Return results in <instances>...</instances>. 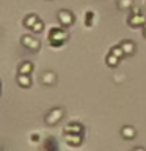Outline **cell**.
Segmentation results:
<instances>
[{
	"label": "cell",
	"mask_w": 146,
	"mask_h": 151,
	"mask_svg": "<svg viewBox=\"0 0 146 151\" xmlns=\"http://www.w3.org/2000/svg\"><path fill=\"white\" fill-rule=\"evenodd\" d=\"M68 38H69V35L63 27H54L49 32V42H50V46H54V47L61 46Z\"/></svg>",
	"instance_id": "1"
},
{
	"label": "cell",
	"mask_w": 146,
	"mask_h": 151,
	"mask_svg": "<svg viewBox=\"0 0 146 151\" xmlns=\"http://www.w3.org/2000/svg\"><path fill=\"white\" fill-rule=\"evenodd\" d=\"M63 116H64V109H63V107H54V109H52V110L44 116V121H46V124L54 126V124H58Z\"/></svg>",
	"instance_id": "2"
},
{
	"label": "cell",
	"mask_w": 146,
	"mask_h": 151,
	"mask_svg": "<svg viewBox=\"0 0 146 151\" xmlns=\"http://www.w3.org/2000/svg\"><path fill=\"white\" fill-rule=\"evenodd\" d=\"M21 42L27 47L28 50H31V52H36V50L41 47L39 40H38V38H35V36H31V35H25V36H22Z\"/></svg>",
	"instance_id": "3"
},
{
	"label": "cell",
	"mask_w": 146,
	"mask_h": 151,
	"mask_svg": "<svg viewBox=\"0 0 146 151\" xmlns=\"http://www.w3.org/2000/svg\"><path fill=\"white\" fill-rule=\"evenodd\" d=\"M58 22L63 27H69L74 22V14L69 9H60L58 11Z\"/></svg>",
	"instance_id": "4"
},
{
	"label": "cell",
	"mask_w": 146,
	"mask_h": 151,
	"mask_svg": "<svg viewBox=\"0 0 146 151\" xmlns=\"http://www.w3.org/2000/svg\"><path fill=\"white\" fill-rule=\"evenodd\" d=\"M41 83L44 87H52V85L57 83V74L54 71H44L41 74Z\"/></svg>",
	"instance_id": "5"
},
{
	"label": "cell",
	"mask_w": 146,
	"mask_h": 151,
	"mask_svg": "<svg viewBox=\"0 0 146 151\" xmlns=\"http://www.w3.org/2000/svg\"><path fill=\"white\" fill-rule=\"evenodd\" d=\"M63 140L69 146H80L82 145V134H63Z\"/></svg>",
	"instance_id": "6"
},
{
	"label": "cell",
	"mask_w": 146,
	"mask_h": 151,
	"mask_svg": "<svg viewBox=\"0 0 146 151\" xmlns=\"http://www.w3.org/2000/svg\"><path fill=\"white\" fill-rule=\"evenodd\" d=\"M127 24L130 27H138V25H146V16L145 14H130L127 19Z\"/></svg>",
	"instance_id": "7"
},
{
	"label": "cell",
	"mask_w": 146,
	"mask_h": 151,
	"mask_svg": "<svg viewBox=\"0 0 146 151\" xmlns=\"http://www.w3.org/2000/svg\"><path fill=\"white\" fill-rule=\"evenodd\" d=\"M63 134H83V126L80 123H69L68 126H64Z\"/></svg>",
	"instance_id": "8"
},
{
	"label": "cell",
	"mask_w": 146,
	"mask_h": 151,
	"mask_svg": "<svg viewBox=\"0 0 146 151\" xmlns=\"http://www.w3.org/2000/svg\"><path fill=\"white\" fill-rule=\"evenodd\" d=\"M137 134V131H135V127L134 126H130V124H126V126H122L121 127V135L124 137L126 140H132L135 137Z\"/></svg>",
	"instance_id": "9"
},
{
	"label": "cell",
	"mask_w": 146,
	"mask_h": 151,
	"mask_svg": "<svg viewBox=\"0 0 146 151\" xmlns=\"http://www.w3.org/2000/svg\"><path fill=\"white\" fill-rule=\"evenodd\" d=\"M120 47L122 50H124V54L126 55H132L135 52V44L132 42L130 40H124V41H121L120 42Z\"/></svg>",
	"instance_id": "10"
},
{
	"label": "cell",
	"mask_w": 146,
	"mask_h": 151,
	"mask_svg": "<svg viewBox=\"0 0 146 151\" xmlns=\"http://www.w3.org/2000/svg\"><path fill=\"white\" fill-rule=\"evenodd\" d=\"M33 71V65L30 61H22L17 68V74H24V76H30Z\"/></svg>",
	"instance_id": "11"
},
{
	"label": "cell",
	"mask_w": 146,
	"mask_h": 151,
	"mask_svg": "<svg viewBox=\"0 0 146 151\" xmlns=\"http://www.w3.org/2000/svg\"><path fill=\"white\" fill-rule=\"evenodd\" d=\"M17 85L22 88H30L31 87V77L30 76H24V74H19L17 76Z\"/></svg>",
	"instance_id": "12"
},
{
	"label": "cell",
	"mask_w": 146,
	"mask_h": 151,
	"mask_svg": "<svg viewBox=\"0 0 146 151\" xmlns=\"http://www.w3.org/2000/svg\"><path fill=\"white\" fill-rule=\"evenodd\" d=\"M118 8H120L121 11L132 9L134 8V0H118Z\"/></svg>",
	"instance_id": "13"
},
{
	"label": "cell",
	"mask_w": 146,
	"mask_h": 151,
	"mask_svg": "<svg viewBox=\"0 0 146 151\" xmlns=\"http://www.w3.org/2000/svg\"><path fill=\"white\" fill-rule=\"evenodd\" d=\"M39 21V17L36 16V14H30V16H27L25 19H24V24H25V27L28 28H33L35 27V24Z\"/></svg>",
	"instance_id": "14"
},
{
	"label": "cell",
	"mask_w": 146,
	"mask_h": 151,
	"mask_svg": "<svg viewBox=\"0 0 146 151\" xmlns=\"http://www.w3.org/2000/svg\"><path fill=\"white\" fill-rule=\"evenodd\" d=\"M118 61H120V58H118L116 55H113L112 52L105 57V63L110 66V68H116V66H118Z\"/></svg>",
	"instance_id": "15"
},
{
	"label": "cell",
	"mask_w": 146,
	"mask_h": 151,
	"mask_svg": "<svg viewBox=\"0 0 146 151\" xmlns=\"http://www.w3.org/2000/svg\"><path fill=\"white\" fill-rule=\"evenodd\" d=\"M110 52H112L113 55H116L118 58H122V57L126 55V54H124V50H122L120 46H115V47H112V49H110Z\"/></svg>",
	"instance_id": "16"
},
{
	"label": "cell",
	"mask_w": 146,
	"mask_h": 151,
	"mask_svg": "<svg viewBox=\"0 0 146 151\" xmlns=\"http://www.w3.org/2000/svg\"><path fill=\"white\" fill-rule=\"evenodd\" d=\"M93 17H94V13L93 11H88L87 16H85V24H87V27H91L93 25Z\"/></svg>",
	"instance_id": "17"
},
{
	"label": "cell",
	"mask_w": 146,
	"mask_h": 151,
	"mask_svg": "<svg viewBox=\"0 0 146 151\" xmlns=\"http://www.w3.org/2000/svg\"><path fill=\"white\" fill-rule=\"evenodd\" d=\"M31 30L35 32V33H41L42 30H44V24H42V21H41V19H39V21H38V22L35 24V27H33Z\"/></svg>",
	"instance_id": "18"
},
{
	"label": "cell",
	"mask_w": 146,
	"mask_h": 151,
	"mask_svg": "<svg viewBox=\"0 0 146 151\" xmlns=\"http://www.w3.org/2000/svg\"><path fill=\"white\" fill-rule=\"evenodd\" d=\"M30 140L33 142V143H36V142L41 140V137H39V134H31V135H30Z\"/></svg>",
	"instance_id": "19"
},
{
	"label": "cell",
	"mask_w": 146,
	"mask_h": 151,
	"mask_svg": "<svg viewBox=\"0 0 146 151\" xmlns=\"http://www.w3.org/2000/svg\"><path fill=\"white\" fill-rule=\"evenodd\" d=\"M130 11H132L130 14H141V11H140V8H135V6H134V8H132V9H130Z\"/></svg>",
	"instance_id": "20"
},
{
	"label": "cell",
	"mask_w": 146,
	"mask_h": 151,
	"mask_svg": "<svg viewBox=\"0 0 146 151\" xmlns=\"http://www.w3.org/2000/svg\"><path fill=\"white\" fill-rule=\"evenodd\" d=\"M132 151H146V150H145V148H141V146H137V148H134Z\"/></svg>",
	"instance_id": "21"
},
{
	"label": "cell",
	"mask_w": 146,
	"mask_h": 151,
	"mask_svg": "<svg viewBox=\"0 0 146 151\" xmlns=\"http://www.w3.org/2000/svg\"><path fill=\"white\" fill-rule=\"evenodd\" d=\"M143 36L146 38V25H143Z\"/></svg>",
	"instance_id": "22"
}]
</instances>
